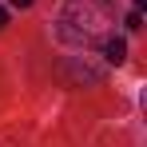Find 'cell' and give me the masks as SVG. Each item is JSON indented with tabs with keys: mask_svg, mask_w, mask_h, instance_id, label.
Listing matches in <instances>:
<instances>
[{
	"mask_svg": "<svg viewBox=\"0 0 147 147\" xmlns=\"http://www.w3.org/2000/svg\"><path fill=\"white\" fill-rule=\"evenodd\" d=\"M107 12L99 8L96 0H72L64 12H60V40L64 44H72V48H88V44H96L107 36Z\"/></svg>",
	"mask_w": 147,
	"mask_h": 147,
	"instance_id": "cell-1",
	"label": "cell"
},
{
	"mask_svg": "<svg viewBox=\"0 0 147 147\" xmlns=\"http://www.w3.org/2000/svg\"><path fill=\"white\" fill-rule=\"evenodd\" d=\"M99 48H103V60H107V64H123V60H127V44H123V36H103Z\"/></svg>",
	"mask_w": 147,
	"mask_h": 147,
	"instance_id": "cell-2",
	"label": "cell"
},
{
	"mask_svg": "<svg viewBox=\"0 0 147 147\" xmlns=\"http://www.w3.org/2000/svg\"><path fill=\"white\" fill-rule=\"evenodd\" d=\"M143 24V12H135V8H131V12H127V28H131V32H135V28Z\"/></svg>",
	"mask_w": 147,
	"mask_h": 147,
	"instance_id": "cell-3",
	"label": "cell"
},
{
	"mask_svg": "<svg viewBox=\"0 0 147 147\" xmlns=\"http://www.w3.org/2000/svg\"><path fill=\"white\" fill-rule=\"evenodd\" d=\"M12 4H16V8H32V0H12Z\"/></svg>",
	"mask_w": 147,
	"mask_h": 147,
	"instance_id": "cell-4",
	"label": "cell"
},
{
	"mask_svg": "<svg viewBox=\"0 0 147 147\" xmlns=\"http://www.w3.org/2000/svg\"><path fill=\"white\" fill-rule=\"evenodd\" d=\"M4 24H8V12H4V8H0V28H4Z\"/></svg>",
	"mask_w": 147,
	"mask_h": 147,
	"instance_id": "cell-5",
	"label": "cell"
}]
</instances>
